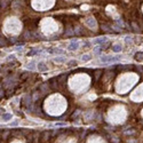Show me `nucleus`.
I'll list each match as a JSON object with an SVG mask.
<instances>
[{
    "label": "nucleus",
    "instance_id": "obj_16",
    "mask_svg": "<svg viewBox=\"0 0 143 143\" xmlns=\"http://www.w3.org/2000/svg\"><path fill=\"white\" fill-rule=\"evenodd\" d=\"M81 60L84 62H88V61H91L92 60V55H89V54H84L81 56Z\"/></svg>",
    "mask_w": 143,
    "mask_h": 143
},
{
    "label": "nucleus",
    "instance_id": "obj_15",
    "mask_svg": "<svg viewBox=\"0 0 143 143\" xmlns=\"http://www.w3.org/2000/svg\"><path fill=\"white\" fill-rule=\"evenodd\" d=\"M77 64H78V62L76 60H71V61L67 62V65L69 68H73V67H77Z\"/></svg>",
    "mask_w": 143,
    "mask_h": 143
},
{
    "label": "nucleus",
    "instance_id": "obj_1",
    "mask_svg": "<svg viewBox=\"0 0 143 143\" xmlns=\"http://www.w3.org/2000/svg\"><path fill=\"white\" fill-rule=\"evenodd\" d=\"M78 48H79V41H78V39H72L71 42L69 44V46L67 47V49L70 51H74Z\"/></svg>",
    "mask_w": 143,
    "mask_h": 143
},
{
    "label": "nucleus",
    "instance_id": "obj_27",
    "mask_svg": "<svg viewBox=\"0 0 143 143\" xmlns=\"http://www.w3.org/2000/svg\"><path fill=\"white\" fill-rule=\"evenodd\" d=\"M136 70H137L140 73H143V68L141 65H136Z\"/></svg>",
    "mask_w": 143,
    "mask_h": 143
},
{
    "label": "nucleus",
    "instance_id": "obj_21",
    "mask_svg": "<svg viewBox=\"0 0 143 143\" xmlns=\"http://www.w3.org/2000/svg\"><path fill=\"white\" fill-rule=\"evenodd\" d=\"M101 74H102V71H101V70H96V71H95V79L98 80V78H100Z\"/></svg>",
    "mask_w": 143,
    "mask_h": 143
},
{
    "label": "nucleus",
    "instance_id": "obj_8",
    "mask_svg": "<svg viewBox=\"0 0 143 143\" xmlns=\"http://www.w3.org/2000/svg\"><path fill=\"white\" fill-rule=\"evenodd\" d=\"M40 136H41V142H46V141H48V138L51 137V133L48 131H45V132L41 133Z\"/></svg>",
    "mask_w": 143,
    "mask_h": 143
},
{
    "label": "nucleus",
    "instance_id": "obj_22",
    "mask_svg": "<svg viewBox=\"0 0 143 143\" xmlns=\"http://www.w3.org/2000/svg\"><path fill=\"white\" fill-rule=\"evenodd\" d=\"M28 77H29V72H23V74L21 76V80H24Z\"/></svg>",
    "mask_w": 143,
    "mask_h": 143
},
{
    "label": "nucleus",
    "instance_id": "obj_3",
    "mask_svg": "<svg viewBox=\"0 0 143 143\" xmlns=\"http://www.w3.org/2000/svg\"><path fill=\"white\" fill-rule=\"evenodd\" d=\"M85 24H86L89 29H95L96 28V22H95V20L93 18V17H88L86 21H85Z\"/></svg>",
    "mask_w": 143,
    "mask_h": 143
},
{
    "label": "nucleus",
    "instance_id": "obj_29",
    "mask_svg": "<svg viewBox=\"0 0 143 143\" xmlns=\"http://www.w3.org/2000/svg\"><path fill=\"white\" fill-rule=\"evenodd\" d=\"M84 45H85V47H91V45H92V44H91L88 40H86V41H84Z\"/></svg>",
    "mask_w": 143,
    "mask_h": 143
},
{
    "label": "nucleus",
    "instance_id": "obj_19",
    "mask_svg": "<svg viewBox=\"0 0 143 143\" xmlns=\"http://www.w3.org/2000/svg\"><path fill=\"white\" fill-rule=\"evenodd\" d=\"M80 112H81V111H80V110H76V111H74V112L72 113V116H71V119H74V118H77V117H78V116H79V114H80Z\"/></svg>",
    "mask_w": 143,
    "mask_h": 143
},
{
    "label": "nucleus",
    "instance_id": "obj_4",
    "mask_svg": "<svg viewBox=\"0 0 143 143\" xmlns=\"http://www.w3.org/2000/svg\"><path fill=\"white\" fill-rule=\"evenodd\" d=\"M37 70L39 72H46V71H48V65H47L45 62H39L38 65H37Z\"/></svg>",
    "mask_w": 143,
    "mask_h": 143
},
{
    "label": "nucleus",
    "instance_id": "obj_24",
    "mask_svg": "<svg viewBox=\"0 0 143 143\" xmlns=\"http://www.w3.org/2000/svg\"><path fill=\"white\" fill-rule=\"evenodd\" d=\"M18 123H20V121H18V120L16 119V120H14V121H11V123L9 124V126H11V127H14V126H17V125H18Z\"/></svg>",
    "mask_w": 143,
    "mask_h": 143
},
{
    "label": "nucleus",
    "instance_id": "obj_25",
    "mask_svg": "<svg viewBox=\"0 0 143 143\" xmlns=\"http://www.w3.org/2000/svg\"><path fill=\"white\" fill-rule=\"evenodd\" d=\"M16 58V56L14 55V54H11V55H9V56L7 57V61H14Z\"/></svg>",
    "mask_w": 143,
    "mask_h": 143
},
{
    "label": "nucleus",
    "instance_id": "obj_10",
    "mask_svg": "<svg viewBox=\"0 0 143 143\" xmlns=\"http://www.w3.org/2000/svg\"><path fill=\"white\" fill-rule=\"evenodd\" d=\"M11 118H13V114H11V113H2V114H1L2 121H9Z\"/></svg>",
    "mask_w": 143,
    "mask_h": 143
},
{
    "label": "nucleus",
    "instance_id": "obj_28",
    "mask_svg": "<svg viewBox=\"0 0 143 143\" xmlns=\"http://www.w3.org/2000/svg\"><path fill=\"white\" fill-rule=\"evenodd\" d=\"M102 30L107 31V32H111V31H112V30H110V29H109L107 25H102Z\"/></svg>",
    "mask_w": 143,
    "mask_h": 143
},
{
    "label": "nucleus",
    "instance_id": "obj_23",
    "mask_svg": "<svg viewBox=\"0 0 143 143\" xmlns=\"http://www.w3.org/2000/svg\"><path fill=\"white\" fill-rule=\"evenodd\" d=\"M101 51H102V48H101V47H95V48H94V53H95V54H100Z\"/></svg>",
    "mask_w": 143,
    "mask_h": 143
},
{
    "label": "nucleus",
    "instance_id": "obj_33",
    "mask_svg": "<svg viewBox=\"0 0 143 143\" xmlns=\"http://www.w3.org/2000/svg\"><path fill=\"white\" fill-rule=\"evenodd\" d=\"M24 36H25V38H28V39H29V38H30V36H31V33H29V32H25V34H24Z\"/></svg>",
    "mask_w": 143,
    "mask_h": 143
},
{
    "label": "nucleus",
    "instance_id": "obj_9",
    "mask_svg": "<svg viewBox=\"0 0 143 143\" xmlns=\"http://www.w3.org/2000/svg\"><path fill=\"white\" fill-rule=\"evenodd\" d=\"M48 53H49V54H53V53H54V54H57V55H61V54L64 53V51L61 49V48H53V49H49Z\"/></svg>",
    "mask_w": 143,
    "mask_h": 143
},
{
    "label": "nucleus",
    "instance_id": "obj_11",
    "mask_svg": "<svg viewBox=\"0 0 143 143\" xmlns=\"http://www.w3.org/2000/svg\"><path fill=\"white\" fill-rule=\"evenodd\" d=\"M53 61L55 62V63H65V62H67V57L56 56V57H54V60H53Z\"/></svg>",
    "mask_w": 143,
    "mask_h": 143
},
{
    "label": "nucleus",
    "instance_id": "obj_17",
    "mask_svg": "<svg viewBox=\"0 0 143 143\" xmlns=\"http://www.w3.org/2000/svg\"><path fill=\"white\" fill-rule=\"evenodd\" d=\"M0 45H1V47L7 46V40H6V38L4 36H1V38H0Z\"/></svg>",
    "mask_w": 143,
    "mask_h": 143
},
{
    "label": "nucleus",
    "instance_id": "obj_2",
    "mask_svg": "<svg viewBox=\"0 0 143 143\" xmlns=\"http://www.w3.org/2000/svg\"><path fill=\"white\" fill-rule=\"evenodd\" d=\"M120 56H101V61L104 63H110V62H118L120 61Z\"/></svg>",
    "mask_w": 143,
    "mask_h": 143
},
{
    "label": "nucleus",
    "instance_id": "obj_6",
    "mask_svg": "<svg viewBox=\"0 0 143 143\" xmlns=\"http://www.w3.org/2000/svg\"><path fill=\"white\" fill-rule=\"evenodd\" d=\"M42 51L41 49H38V48H32L30 51H28V56H36V55H39L41 54Z\"/></svg>",
    "mask_w": 143,
    "mask_h": 143
},
{
    "label": "nucleus",
    "instance_id": "obj_5",
    "mask_svg": "<svg viewBox=\"0 0 143 143\" xmlns=\"http://www.w3.org/2000/svg\"><path fill=\"white\" fill-rule=\"evenodd\" d=\"M94 116H95L94 111H93V110H88V111L85 112L84 118H85V120H92V119H94Z\"/></svg>",
    "mask_w": 143,
    "mask_h": 143
},
{
    "label": "nucleus",
    "instance_id": "obj_13",
    "mask_svg": "<svg viewBox=\"0 0 143 143\" xmlns=\"http://www.w3.org/2000/svg\"><path fill=\"white\" fill-rule=\"evenodd\" d=\"M123 51V46L121 45L117 44V45L112 46V51H114V53H119V51Z\"/></svg>",
    "mask_w": 143,
    "mask_h": 143
},
{
    "label": "nucleus",
    "instance_id": "obj_31",
    "mask_svg": "<svg viewBox=\"0 0 143 143\" xmlns=\"http://www.w3.org/2000/svg\"><path fill=\"white\" fill-rule=\"evenodd\" d=\"M133 26H134V30L136 31V32H140V29L137 28V25H136V24H134V23H133Z\"/></svg>",
    "mask_w": 143,
    "mask_h": 143
},
{
    "label": "nucleus",
    "instance_id": "obj_32",
    "mask_svg": "<svg viewBox=\"0 0 143 143\" xmlns=\"http://www.w3.org/2000/svg\"><path fill=\"white\" fill-rule=\"evenodd\" d=\"M8 134H10L9 132H5V133L2 134V137H4V138H6V136H7V135H8Z\"/></svg>",
    "mask_w": 143,
    "mask_h": 143
},
{
    "label": "nucleus",
    "instance_id": "obj_12",
    "mask_svg": "<svg viewBox=\"0 0 143 143\" xmlns=\"http://www.w3.org/2000/svg\"><path fill=\"white\" fill-rule=\"evenodd\" d=\"M26 69H28V70H30V71H33V70H36V69H37L36 63H34V62H30V63H28V65H26Z\"/></svg>",
    "mask_w": 143,
    "mask_h": 143
},
{
    "label": "nucleus",
    "instance_id": "obj_34",
    "mask_svg": "<svg viewBox=\"0 0 143 143\" xmlns=\"http://www.w3.org/2000/svg\"><path fill=\"white\" fill-rule=\"evenodd\" d=\"M9 41H10V42H13V44H14V42H16V38H10Z\"/></svg>",
    "mask_w": 143,
    "mask_h": 143
},
{
    "label": "nucleus",
    "instance_id": "obj_30",
    "mask_svg": "<svg viewBox=\"0 0 143 143\" xmlns=\"http://www.w3.org/2000/svg\"><path fill=\"white\" fill-rule=\"evenodd\" d=\"M112 30H114V31H118V32H120V31H121V29H120L119 26H113V28H112Z\"/></svg>",
    "mask_w": 143,
    "mask_h": 143
},
{
    "label": "nucleus",
    "instance_id": "obj_20",
    "mask_svg": "<svg viewBox=\"0 0 143 143\" xmlns=\"http://www.w3.org/2000/svg\"><path fill=\"white\" fill-rule=\"evenodd\" d=\"M132 41H133V38H132L131 36H126V37H125V42H126V44H131Z\"/></svg>",
    "mask_w": 143,
    "mask_h": 143
},
{
    "label": "nucleus",
    "instance_id": "obj_35",
    "mask_svg": "<svg viewBox=\"0 0 143 143\" xmlns=\"http://www.w3.org/2000/svg\"><path fill=\"white\" fill-rule=\"evenodd\" d=\"M55 126H65V124H62V123H57V124H55Z\"/></svg>",
    "mask_w": 143,
    "mask_h": 143
},
{
    "label": "nucleus",
    "instance_id": "obj_7",
    "mask_svg": "<svg viewBox=\"0 0 143 143\" xmlns=\"http://www.w3.org/2000/svg\"><path fill=\"white\" fill-rule=\"evenodd\" d=\"M107 41H108V38H107V37H100V38H96V39H94L93 44H94V45H98V44H104V42H107Z\"/></svg>",
    "mask_w": 143,
    "mask_h": 143
},
{
    "label": "nucleus",
    "instance_id": "obj_14",
    "mask_svg": "<svg viewBox=\"0 0 143 143\" xmlns=\"http://www.w3.org/2000/svg\"><path fill=\"white\" fill-rule=\"evenodd\" d=\"M135 60L136 61H142L143 60V51H137L136 54H135Z\"/></svg>",
    "mask_w": 143,
    "mask_h": 143
},
{
    "label": "nucleus",
    "instance_id": "obj_18",
    "mask_svg": "<svg viewBox=\"0 0 143 143\" xmlns=\"http://www.w3.org/2000/svg\"><path fill=\"white\" fill-rule=\"evenodd\" d=\"M23 47H24V42H21V44H16L15 49H16V51H22V49H23Z\"/></svg>",
    "mask_w": 143,
    "mask_h": 143
},
{
    "label": "nucleus",
    "instance_id": "obj_26",
    "mask_svg": "<svg viewBox=\"0 0 143 143\" xmlns=\"http://www.w3.org/2000/svg\"><path fill=\"white\" fill-rule=\"evenodd\" d=\"M6 6H7V2H6V0H1V8L4 9V8H6Z\"/></svg>",
    "mask_w": 143,
    "mask_h": 143
}]
</instances>
